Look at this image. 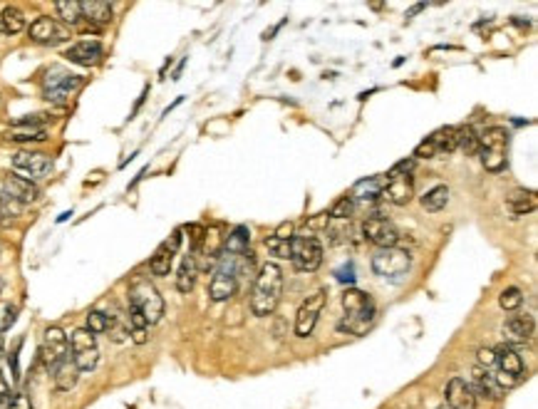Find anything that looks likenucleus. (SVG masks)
Instances as JSON below:
<instances>
[{
	"label": "nucleus",
	"instance_id": "1",
	"mask_svg": "<svg viewBox=\"0 0 538 409\" xmlns=\"http://www.w3.org/2000/svg\"><path fill=\"white\" fill-rule=\"evenodd\" d=\"M280 295H283V271L278 263H263L253 280L251 293V310L258 318L273 315V310L278 308Z\"/></svg>",
	"mask_w": 538,
	"mask_h": 409
},
{
	"label": "nucleus",
	"instance_id": "2",
	"mask_svg": "<svg viewBox=\"0 0 538 409\" xmlns=\"http://www.w3.org/2000/svg\"><path fill=\"white\" fill-rule=\"evenodd\" d=\"M130 306L142 312L144 320L149 325L159 323L164 318V298L162 293L156 290V286L149 278L136 275L130 283Z\"/></svg>",
	"mask_w": 538,
	"mask_h": 409
},
{
	"label": "nucleus",
	"instance_id": "3",
	"mask_svg": "<svg viewBox=\"0 0 538 409\" xmlns=\"http://www.w3.org/2000/svg\"><path fill=\"white\" fill-rule=\"evenodd\" d=\"M506 151H509V132L504 127H489L479 136V151L481 164L487 171H504L506 169Z\"/></svg>",
	"mask_w": 538,
	"mask_h": 409
},
{
	"label": "nucleus",
	"instance_id": "4",
	"mask_svg": "<svg viewBox=\"0 0 538 409\" xmlns=\"http://www.w3.org/2000/svg\"><path fill=\"white\" fill-rule=\"evenodd\" d=\"M70 358L80 372H92L99 364V350H97V335H92L87 327H77L70 338Z\"/></svg>",
	"mask_w": 538,
	"mask_h": 409
},
{
	"label": "nucleus",
	"instance_id": "5",
	"mask_svg": "<svg viewBox=\"0 0 538 409\" xmlns=\"http://www.w3.org/2000/svg\"><path fill=\"white\" fill-rule=\"evenodd\" d=\"M412 268V256L404 248H380L372 256V271L384 280H400L404 278Z\"/></svg>",
	"mask_w": 538,
	"mask_h": 409
},
{
	"label": "nucleus",
	"instance_id": "6",
	"mask_svg": "<svg viewBox=\"0 0 538 409\" xmlns=\"http://www.w3.org/2000/svg\"><path fill=\"white\" fill-rule=\"evenodd\" d=\"M239 290V268H236V256H221L219 268L214 271L211 286H208V295L214 303H223L231 300Z\"/></svg>",
	"mask_w": 538,
	"mask_h": 409
},
{
	"label": "nucleus",
	"instance_id": "7",
	"mask_svg": "<svg viewBox=\"0 0 538 409\" xmlns=\"http://www.w3.org/2000/svg\"><path fill=\"white\" fill-rule=\"evenodd\" d=\"M291 260L298 273H315L323 266V246L315 236H293Z\"/></svg>",
	"mask_w": 538,
	"mask_h": 409
},
{
	"label": "nucleus",
	"instance_id": "8",
	"mask_svg": "<svg viewBox=\"0 0 538 409\" xmlns=\"http://www.w3.org/2000/svg\"><path fill=\"white\" fill-rule=\"evenodd\" d=\"M80 87H82V77L62 70V67L47 70L45 79H42V95L50 102H67L70 95H75Z\"/></svg>",
	"mask_w": 538,
	"mask_h": 409
},
{
	"label": "nucleus",
	"instance_id": "9",
	"mask_svg": "<svg viewBox=\"0 0 538 409\" xmlns=\"http://www.w3.org/2000/svg\"><path fill=\"white\" fill-rule=\"evenodd\" d=\"M459 149V127H441L432 136H427L421 144H417L412 159H437L441 154Z\"/></svg>",
	"mask_w": 538,
	"mask_h": 409
},
{
	"label": "nucleus",
	"instance_id": "10",
	"mask_svg": "<svg viewBox=\"0 0 538 409\" xmlns=\"http://www.w3.org/2000/svg\"><path fill=\"white\" fill-rule=\"evenodd\" d=\"M65 358H70V343L62 327L52 325L42 335V345H40V360L47 370H55V364H60Z\"/></svg>",
	"mask_w": 538,
	"mask_h": 409
},
{
	"label": "nucleus",
	"instance_id": "11",
	"mask_svg": "<svg viewBox=\"0 0 538 409\" xmlns=\"http://www.w3.org/2000/svg\"><path fill=\"white\" fill-rule=\"evenodd\" d=\"M13 169L18 171L23 179L27 182H40V179H45L50 176L52 171V159L42 151H18L13 156Z\"/></svg>",
	"mask_w": 538,
	"mask_h": 409
},
{
	"label": "nucleus",
	"instance_id": "12",
	"mask_svg": "<svg viewBox=\"0 0 538 409\" xmlns=\"http://www.w3.org/2000/svg\"><path fill=\"white\" fill-rule=\"evenodd\" d=\"M325 300H328V290H318L308 295L303 300V306L298 308V315H295V335L298 338H308L313 330H315V325H318L320 312L325 308Z\"/></svg>",
	"mask_w": 538,
	"mask_h": 409
},
{
	"label": "nucleus",
	"instance_id": "13",
	"mask_svg": "<svg viewBox=\"0 0 538 409\" xmlns=\"http://www.w3.org/2000/svg\"><path fill=\"white\" fill-rule=\"evenodd\" d=\"M415 196V179L412 174H400V171H392L384 176V188H382V199L395 206H407Z\"/></svg>",
	"mask_w": 538,
	"mask_h": 409
},
{
	"label": "nucleus",
	"instance_id": "14",
	"mask_svg": "<svg viewBox=\"0 0 538 409\" xmlns=\"http://www.w3.org/2000/svg\"><path fill=\"white\" fill-rule=\"evenodd\" d=\"M363 236L377 248H395L400 243V231L392 221L382 219V216H370L363 223Z\"/></svg>",
	"mask_w": 538,
	"mask_h": 409
},
{
	"label": "nucleus",
	"instance_id": "15",
	"mask_svg": "<svg viewBox=\"0 0 538 409\" xmlns=\"http://www.w3.org/2000/svg\"><path fill=\"white\" fill-rule=\"evenodd\" d=\"M27 35H30V40L38 42V45H58V42H65V40L70 38L67 27H62L58 20L47 18V15L35 18L33 23H30V27H27Z\"/></svg>",
	"mask_w": 538,
	"mask_h": 409
},
{
	"label": "nucleus",
	"instance_id": "16",
	"mask_svg": "<svg viewBox=\"0 0 538 409\" xmlns=\"http://www.w3.org/2000/svg\"><path fill=\"white\" fill-rule=\"evenodd\" d=\"M179 246H182V231L176 228L174 234L169 236L162 246L154 251V256L149 258V271L154 273V275H159V278L169 275V271H171V263H174V256L179 253Z\"/></svg>",
	"mask_w": 538,
	"mask_h": 409
},
{
	"label": "nucleus",
	"instance_id": "17",
	"mask_svg": "<svg viewBox=\"0 0 538 409\" xmlns=\"http://www.w3.org/2000/svg\"><path fill=\"white\" fill-rule=\"evenodd\" d=\"M65 58L75 65H82V67H95L102 62L104 58V47L102 42L97 40H82L77 45H72L70 50L65 52Z\"/></svg>",
	"mask_w": 538,
	"mask_h": 409
},
{
	"label": "nucleus",
	"instance_id": "18",
	"mask_svg": "<svg viewBox=\"0 0 538 409\" xmlns=\"http://www.w3.org/2000/svg\"><path fill=\"white\" fill-rule=\"evenodd\" d=\"M3 194L10 196V199H15V201H20L23 206H25V203L38 201L40 188H38V184L27 182V179H23V176H8L5 182H3Z\"/></svg>",
	"mask_w": 538,
	"mask_h": 409
},
{
	"label": "nucleus",
	"instance_id": "19",
	"mask_svg": "<svg viewBox=\"0 0 538 409\" xmlns=\"http://www.w3.org/2000/svg\"><path fill=\"white\" fill-rule=\"evenodd\" d=\"M444 397H447V404L452 409H476V395L472 392L467 380H461V377L449 380Z\"/></svg>",
	"mask_w": 538,
	"mask_h": 409
},
{
	"label": "nucleus",
	"instance_id": "20",
	"mask_svg": "<svg viewBox=\"0 0 538 409\" xmlns=\"http://www.w3.org/2000/svg\"><path fill=\"white\" fill-rule=\"evenodd\" d=\"M469 387H472L474 395L487 397V399H501V395H504V390L496 384L493 375L489 370H484V367H474L472 384H469Z\"/></svg>",
	"mask_w": 538,
	"mask_h": 409
},
{
	"label": "nucleus",
	"instance_id": "21",
	"mask_svg": "<svg viewBox=\"0 0 538 409\" xmlns=\"http://www.w3.org/2000/svg\"><path fill=\"white\" fill-rule=\"evenodd\" d=\"M343 308L345 315H377L370 295L363 290H355V288H347L343 293Z\"/></svg>",
	"mask_w": 538,
	"mask_h": 409
},
{
	"label": "nucleus",
	"instance_id": "22",
	"mask_svg": "<svg viewBox=\"0 0 538 409\" xmlns=\"http://www.w3.org/2000/svg\"><path fill=\"white\" fill-rule=\"evenodd\" d=\"M533 332H536V323L531 315H511L504 325V335L511 343H526L533 338Z\"/></svg>",
	"mask_w": 538,
	"mask_h": 409
},
{
	"label": "nucleus",
	"instance_id": "23",
	"mask_svg": "<svg viewBox=\"0 0 538 409\" xmlns=\"http://www.w3.org/2000/svg\"><path fill=\"white\" fill-rule=\"evenodd\" d=\"M496 367H499V372H504V375H511L516 377V380H521L524 377V360H521V355L516 350H513L511 345H501V347H496Z\"/></svg>",
	"mask_w": 538,
	"mask_h": 409
},
{
	"label": "nucleus",
	"instance_id": "24",
	"mask_svg": "<svg viewBox=\"0 0 538 409\" xmlns=\"http://www.w3.org/2000/svg\"><path fill=\"white\" fill-rule=\"evenodd\" d=\"M196 278H199V258L196 253L184 256L182 266H179V273H176V290L179 293H191L196 286Z\"/></svg>",
	"mask_w": 538,
	"mask_h": 409
},
{
	"label": "nucleus",
	"instance_id": "25",
	"mask_svg": "<svg viewBox=\"0 0 538 409\" xmlns=\"http://www.w3.org/2000/svg\"><path fill=\"white\" fill-rule=\"evenodd\" d=\"M382 188H384V176H370V179H363L357 182L352 188L350 199L352 201H377L382 199Z\"/></svg>",
	"mask_w": 538,
	"mask_h": 409
},
{
	"label": "nucleus",
	"instance_id": "26",
	"mask_svg": "<svg viewBox=\"0 0 538 409\" xmlns=\"http://www.w3.org/2000/svg\"><path fill=\"white\" fill-rule=\"evenodd\" d=\"M52 380H55V390L58 392H70L80 380V370L75 367L72 358H65L60 364H55L52 370Z\"/></svg>",
	"mask_w": 538,
	"mask_h": 409
},
{
	"label": "nucleus",
	"instance_id": "27",
	"mask_svg": "<svg viewBox=\"0 0 538 409\" xmlns=\"http://www.w3.org/2000/svg\"><path fill=\"white\" fill-rule=\"evenodd\" d=\"M80 10H82V18L90 20L92 25H107L112 20V3L107 0H82Z\"/></svg>",
	"mask_w": 538,
	"mask_h": 409
},
{
	"label": "nucleus",
	"instance_id": "28",
	"mask_svg": "<svg viewBox=\"0 0 538 409\" xmlns=\"http://www.w3.org/2000/svg\"><path fill=\"white\" fill-rule=\"evenodd\" d=\"M3 139L5 142H45L47 139V132L42 127H30V124H13V127H8L3 132Z\"/></svg>",
	"mask_w": 538,
	"mask_h": 409
},
{
	"label": "nucleus",
	"instance_id": "29",
	"mask_svg": "<svg viewBox=\"0 0 538 409\" xmlns=\"http://www.w3.org/2000/svg\"><path fill=\"white\" fill-rule=\"evenodd\" d=\"M538 206V199H536V191H526V188H516L513 194L506 196V208L516 216H524V214H531L533 208Z\"/></svg>",
	"mask_w": 538,
	"mask_h": 409
},
{
	"label": "nucleus",
	"instance_id": "30",
	"mask_svg": "<svg viewBox=\"0 0 538 409\" xmlns=\"http://www.w3.org/2000/svg\"><path fill=\"white\" fill-rule=\"evenodd\" d=\"M248 243H251V231H248V226H236L234 231L226 236V240H223V251H226V256H241L248 251Z\"/></svg>",
	"mask_w": 538,
	"mask_h": 409
},
{
	"label": "nucleus",
	"instance_id": "31",
	"mask_svg": "<svg viewBox=\"0 0 538 409\" xmlns=\"http://www.w3.org/2000/svg\"><path fill=\"white\" fill-rule=\"evenodd\" d=\"M375 318L377 315H345V318L337 323V330L350 332V335H365V332L372 327Z\"/></svg>",
	"mask_w": 538,
	"mask_h": 409
},
{
	"label": "nucleus",
	"instance_id": "32",
	"mask_svg": "<svg viewBox=\"0 0 538 409\" xmlns=\"http://www.w3.org/2000/svg\"><path fill=\"white\" fill-rule=\"evenodd\" d=\"M0 23H3V30H5L8 35H18L25 30V15H23V10L15 5H8L3 8V13H0Z\"/></svg>",
	"mask_w": 538,
	"mask_h": 409
},
{
	"label": "nucleus",
	"instance_id": "33",
	"mask_svg": "<svg viewBox=\"0 0 538 409\" xmlns=\"http://www.w3.org/2000/svg\"><path fill=\"white\" fill-rule=\"evenodd\" d=\"M55 10H58L60 20L65 25H77L82 20V10H80V0H58L55 3Z\"/></svg>",
	"mask_w": 538,
	"mask_h": 409
},
{
	"label": "nucleus",
	"instance_id": "34",
	"mask_svg": "<svg viewBox=\"0 0 538 409\" xmlns=\"http://www.w3.org/2000/svg\"><path fill=\"white\" fill-rule=\"evenodd\" d=\"M449 201V188L447 186H435L429 188L427 194L421 196V206L427 211H441Z\"/></svg>",
	"mask_w": 538,
	"mask_h": 409
},
{
	"label": "nucleus",
	"instance_id": "35",
	"mask_svg": "<svg viewBox=\"0 0 538 409\" xmlns=\"http://www.w3.org/2000/svg\"><path fill=\"white\" fill-rule=\"evenodd\" d=\"M84 327H87L92 335H102V332H107V327H110V315L102 310H90Z\"/></svg>",
	"mask_w": 538,
	"mask_h": 409
},
{
	"label": "nucleus",
	"instance_id": "36",
	"mask_svg": "<svg viewBox=\"0 0 538 409\" xmlns=\"http://www.w3.org/2000/svg\"><path fill=\"white\" fill-rule=\"evenodd\" d=\"M459 149H464L467 154H476L479 151V136L472 127H459Z\"/></svg>",
	"mask_w": 538,
	"mask_h": 409
},
{
	"label": "nucleus",
	"instance_id": "37",
	"mask_svg": "<svg viewBox=\"0 0 538 409\" xmlns=\"http://www.w3.org/2000/svg\"><path fill=\"white\" fill-rule=\"evenodd\" d=\"M521 303H524V293L519 288H506L504 293L499 295V306L504 310H519Z\"/></svg>",
	"mask_w": 538,
	"mask_h": 409
},
{
	"label": "nucleus",
	"instance_id": "38",
	"mask_svg": "<svg viewBox=\"0 0 538 409\" xmlns=\"http://www.w3.org/2000/svg\"><path fill=\"white\" fill-rule=\"evenodd\" d=\"M355 214V201H352L350 196H343V199H337L335 206L330 208L332 219H337V221H345V219H350V216Z\"/></svg>",
	"mask_w": 538,
	"mask_h": 409
},
{
	"label": "nucleus",
	"instance_id": "39",
	"mask_svg": "<svg viewBox=\"0 0 538 409\" xmlns=\"http://www.w3.org/2000/svg\"><path fill=\"white\" fill-rule=\"evenodd\" d=\"M107 332H110L112 343H124V340L130 338V323H122L119 318L110 315V327H107Z\"/></svg>",
	"mask_w": 538,
	"mask_h": 409
},
{
	"label": "nucleus",
	"instance_id": "40",
	"mask_svg": "<svg viewBox=\"0 0 538 409\" xmlns=\"http://www.w3.org/2000/svg\"><path fill=\"white\" fill-rule=\"evenodd\" d=\"M266 248L278 258H291V240H280L271 236V238H266Z\"/></svg>",
	"mask_w": 538,
	"mask_h": 409
},
{
	"label": "nucleus",
	"instance_id": "41",
	"mask_svg": "<svg viewBox=\"0 0 538 409\" xmlns=\"http://www.w3.org/2000/svg\"><path fill=\"white\" fill-rule=\"evenodd\" d=\"M0 211H3V216H5L8 221H10V219H15V216L23 214V203L3 194V196H0Z\"/></svg>",
	"mask_w": 538,
	"mask_h": 409
},
{
	"label": "nucleus",
	"instance_id": "42",
	"mask_svg": "<svg viewBox=\"0 0 538 409\" xmlns=\"http://www.w3.org/2000/svg\"><path fill=\"white\" fill-rule=\"evenodd\" d=\"M15 318H18V310H15L13 306H3V308H0V332L10 330V325L15 323Z\"/></svg>",
	"mask_w": 538,
	"mask_h": 409
},
{
	"label": "nucleus",
	"instance_id": "43",
	"mask_svg": "<svg viewBox=\"0 0 538 409\" xmlns=\"http://www.w3.org/2000/svg\"><path fill=\"white\" fill-rule=\"evenodd\" d=\"M476 358H479V367H484V370L496 367V352H493L491 347H479Z\"/></svg>",
	"mask_w": 538,
	"mask_h": 409
},
{
	"label": "nucleus",
	"instance_id": "44",
	"mask_svg": "<svg viewBox=\"0 0 538 409\" xmlns=\"http://www.w3.org/2000/svg\"><path fill=\"white\" fill-rule=\"evenodd\" d=\"M8 409H33V402L25 392H15L10 399H8Z\"/></svg>",
	"mask_w": 538,
	"mask_h": 409
},
{
	"label": "nucleus",
	"instance_id": "45",
	"mask_svg": "<svg viewBox=\"0 0 538 409\" xmlns=\"http://www.w3.org/2000/svg\"><path fill=\"white\" fill-rule=\"evenodd\" d=\"M186 234L191 236V243H194V248L199 251V246H201V240H204V234H206V228L199 226V223H188Z\"/></svg>",
	"mask_w": 538,
	"mask_h": 409
},
{
	"label": "nucleus",
	"instance_id": "46",
	"mask_svg": "<svg viewBox=\"0 0 538 409\" xmlns=\"http://www.w3.org/2000/svg\"><path fill=\"white\" fill-rule=\"evenodd\" d=\"M335 275H337V280H343V283H355V268H352V263H345Z\"/></svg>",
	"mask_w": 538,
	"mask_h": 409
},
{
	"label": "nucleus",
	"instance_id": "47",
	"mask_svg": "<svg viewBox=\"0 0 538 409\" xmlns=\"http://www.w3.org/2000/svg\"><path fill=\"white\" fill-rule=\"evenodd\" d=\"M417 166V162L409 156V159H402V162H397L395 166H392V171H400V174H412Z\"/></svg>",
	"mask_w": 538,
	"mask_h": 409
},
{
	"label": "nucleus",
	"instance_id": "48",
	"mask_svg": "<svg viewBox=\"0 0 538 409\" xmlns=\"http://www.w3.org/2000/svg\"><path fill=\"white\" fill-rule=\"evenodd\" d=\"M276 238H280V240H291L293 238V223H280L278 228H276Z\"/></svg>",
	"mask_w": 538,
	"mask_h": 409
},
{
	"label": "nucleus",
	"instance_id": "49",
	"mask_svg": "<svg viewBox=\"0 0 538 409\" xmlns=\"http://www.w3.org/2000/svg\"><path fill=\"white\" fill-rule=\"evenodd\" d=\"M8 399H10V384H8L5 375L0 370V402H8Z\"/></svg>",
	"mask_w": 538,
	"mask_h": 409
},
{
	"label": "nucleus",
	"instance_id": "50",
	"mask_svg": "<svg viewBox=\"0 0 538 409\" xmlns=\"http://www.w3.org/2000/svg\"><path fill=\"white\" fill-rule=\"evenodd\" d=\"M3 286H5V283H3V278H0V290H3Z\"/></svg>",
	"mask_w": 538,
	"mask_h": 409
},
{
	"label": "nucleus",
	"instance_id": "51",
	"mask_svg": "<svg viewBox=\"0 0 538 409\" xmlns=\"http://www.w3.org/2000/svg\"><path fill=\"white\" fill-rule=\"evenodd\" d=\"M0 33H5V30H3V23H0Z\"/></svg>",
	"mask_w": 538,
	"mask_h": 409
},
{
	"label": "nucleus",
	"instance_id": "52",
	"mask_svg": "<svg viewBox=\"0 0 538 409\" xmlns=\"http://www.w3.org/2000/svg\"><path fill=\"white\" fill-rule=\"evenodd\" d=\"M0 253H3V248H0Z\"/></svg>",
	"mask_w": 538,
	"mask_h": 409
}]
</instances>
